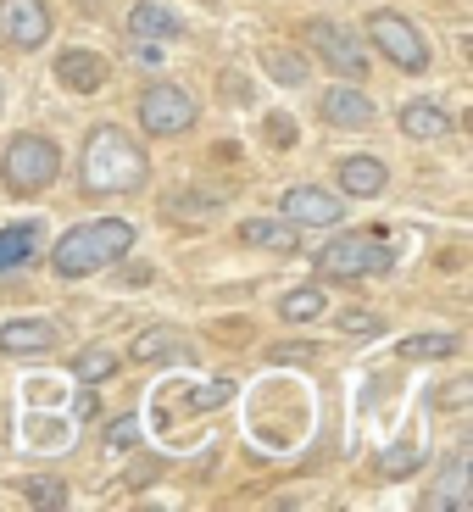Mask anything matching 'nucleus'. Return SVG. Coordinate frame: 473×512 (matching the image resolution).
<instances>
[{
  "instance_id": "21",
  "label": "nucleus",
  "mask_w": 473,
  "mask_h": 512,
  "mask_svg": "<svg viewBox=\"0 0 473 512\" xmlns=\"http://www.w3.org/2000/svg\"><path fill=\"white\" fill-rule=\"evenodd\" d=\"M451 351H457V340H451V334H412V340H401V357H407V362L451 357Z\"/></svg>"
},
{
  "instance_id": "10",
  "label": "nucleus",
  "mask_w": 473,
  "mask_h": 512,
  "mask_svg": "<svg viewBox=\"0 0 473 512\" xmlns=\"http://www.w3.org/2000/svg\"><path fill=\"white\" fill-rule=\"evenodd\" d=\"M106 73H112V67H106L95 51H62V56H56V78H62L73 95H101L106 90Z\"/></svg>"
},
{
  "instance_id": "14",
  "label": "nucleus",
  "mask_w": 473,
  "mask_h": 512,
  "mask_svg": "<svg viewBox=\"0 0 473 512\" xmlns=\"http://www.w3.org/2000/svg\"><path fill=\"white\" fill-rule=\"evenodd\" d=\"M128 28H134L140 39H156V45H162V39H179V34H184L179 12H167V6H156V0H140V6L128 12Z\"/></svg>"
},
{
  "instance_id": "8",
  "label": "nucleus",
  "mask_w": 473,
  "mask_h": 512,
  "mask_svg": "<svg viewBox=\"0 0 473 512\" xmlns=\"http://www.w3.org/2000/svg\"><path fill=\"white\" fill-rule=\"evenodd\" d=\"M0 39L12 51H39L51 39V6L45 0H0Z\"/></svg>"
},
{
  "instance_id": "3",
  "label": "nucleus",
  "mask_w": 473,
  "mask_h": 512,
  "mask_svg": "<svg viewBox=\"0 0 473 512\" xmlns=\"http://www.w3.org/2000/svg\"><path fill=\"white\" fill-rule=\"evenodd\" d=\"M56 173H62V151H56L45 134H17V140L6 145V156H0V179H6L12 195L51 190Z\"/></svg>"
},
{
  "instance_id": "2",
  "label": "nucleus",
  "mask_w": 473,
  "mask_h": 512,
  "mask_svg": "<svg viewBox=\"0 0 473 512\" xmlns=\"http://www.w3.org/2000/svg\"><path fill=\"white\" fill-rule=\"evenodd\" d=\"M134 245V223L123 218H95V223H78L73 234H62L51 251V268L62 279H90V273L112 268L117 256Z\"/></svg>"
},
{
  "instance_id": "5",
  "label": "nucleus",
  "mask_w": 473,
  "mask_h": 512,
  "mask_svg": "<svg viewBox=\"0 0 473 512\" xmlns=\"http://www.w3.org/2000/svg\"><path fill=\"white\" fill-rule=\"evenodd\" d=\"M307 45L318 51V62H329L334 73H346L351 84L368 78V51L351 39L346 23H334V17H312V23H307Z\"/></svg>"
},
{
  "instance_id": "30",
  "label": "nucleus",
  "mask_w": 473,
  "mask_h": 512,
  "mask_svg": "<svg viewBox=\"0 0 473 512\" xmlns=\"http://www.w3.org/2000/svg\"><path fill=\"white\" fill-rule=\"evenodd\" d=\"M223 396H229V384H206V390H195V401H190V407H218Z\"/></svg>"
},
{
  "instance_id": "19",
  "label": "nucleus",
  "mask_w": 473,
  "mask_h": 512,
  "mask_svg": "<svg viewBox=\"0 0 473 512\" xmlns=\"http://www.w3.org/2000/svg\"><path fill=\"white\" fill-rule=\"evenodd\" d=\"M128 357H140V362H156V357H162V362H179V357H184V340H179L173 329H145L140 340H134V351H128Z\"/></svg>"
},
{
  "instance_id": "15",
  "label": "nucleus",
  "mask_w": 473,
  "mask_h": 512,
  "mask_svg": "<svg viewBox=\"0 0 473 512\" xmlns=\"http://www.w3.org/2000/svg\"><path fill=\"white\" fill-rule=\"evenodd\" d=\"M401 134H412V140H446L451 117L435 101H412V106H401Z\"/></svg>"
},
{
  "instance_id": "20",
  "label": "nucleus",
  "mask_w": 473,
  "mask_h": 512,
  "mask_svg": "<svg viewBox=\"0 0 473 512\" xmlns=\"http://www.w3.org/2000/svg\"><path fill=\"white\" fill-rule=\"evenodd\" d=\"M323 307H329V301H323V290H312V284H307V290H290V295H284L279 318H284V323H312Z\"/></svg>"
},
{
  "instance_id": "28",
  "label": "nucleus",
  "mask_w": 473,
  "mask_h": 512,
  "mask_svg": "<svg viewBox=\"0 0 473 512\" xmlns=\"http://www.w3.org/2000/svg\"><path fill=\"white\" fill-rule=\"evenodd\" d=\"M268 140H273V145H295V123H290L284 112L268 117Z\"/></svg>"
},
{
  "instance_id": "7",
  "label": "nucleus",
  "mask_w": 473,
  "mask_h": 512,
  "mask_svg": "<svg viewBox=\"0 0 473 512\" xmlns=\"http://www.w3.org/2000/svg\"><path fill=\"white\" fill-rule=\"evenodd\" d=\"M140 128L145 134H190L195 128V101L179 84H151L140 95Z\"/></svg>"
},
{
  "instance_id": "24",
  "label": "nucleus",
  "mask_w": 473,
  "mask_h": 512,
  "mask_svg": "<svg viewBox=\"0 0 473 512\" xmlns=\"http://www.w3.org/2000/svg\"><path fill=\"white\" fill-rule=\"evenodd\" d=\"M423 462V451H390V457H379V474L384 479H401V474H412Z\"/></svg>"
},
{
  "instance_id": "11",
  "label": "nucleus",
  "mask_w": 473,
  "mask_h": 512,
  "mask_svg": "<svg viewBox=\"0 0 473 512\" xmlns=\"http://www.w3.org/2000/svg\"><path fill=\"white\" fill-rule=\"evenodd\" d=\"M56 346V323L45 318H17L0 329V351H12V357H34V351H51Z\"/></svg>"
},
{
  "instance_id": "23",
  "label": "nucleus",
  "mask_w": 473,
  "mask_h": 512,
  "mask_svg": "<svg viewBox=\"0 0 473 512\" xmlns=\"http://www.w3.org/2000/svg\"><path fill=\"white\" fill-rule=\"evenodd\" d=\"M73 373L84 384H101V379H112V373H117V357H112V351H84V357H73Z\"/></svg>"
},
{
  "instance_id": "6",
  "label": "nucleus",
  "mask_w": 473,
  "mask_h": 512,
  "mask_svg": "<svg viewBox=\"0 0 473 512\" xmlns=\"http://www.w3.org/2000/svg\"><path fill=\"white\" fill-rule=\"evenodd\" d=\"M368 39L396 67H407V73H423V67H429V45H423V34L401 12H373L368 17Z\"/></svg>"
},
{
  "instance_id": "9",
  "label": "nucleus",
  "mask_w": 473,
  "mask_h": 512,
  "mask_svg": "<svg viewBox=\"0 0 473 512\" xmlns=\"http://www.w3.org/2000/svg\"><path fill=\"white\" fill-rule=\"evenodd\" d=\"M284 223H295V229H329V223H340V195L318 190V184H295V190H284Z\"/></svg>"
},
{
  "instance_id": "16",
  "label": "nucleus",
  "mask_w": 473,
  "mask_h": 512,
  "mask_svg": "<svg viewBox=\"0 0 473 512\" xmlns=\"http://www.w3.org/2000/svg\"><path fill=\"white\" fill-rule=\"evenodd\" d=\"M39 240H45V229H39V223H12V229H0V273L23 268L28 256L39 251Z\"/></svg>"
},
{
  "instance_id": "4",
  "label": "nucleus",
  "mask_w": 473,
  "mask_h": 512,
  "mask_svg": "<svg viewBox=\"0 0 473 512\" xmlns=\"http://www.w3.org/2000/svg\"><path fill=\"white\" fill-rule=\"evenodd\" d=\"M318 268L329 279H368V273H390V245L379 234H340L334 245H323Z\"/></svg>"
},
{
  "instance_id": "17",
  "label": "nucleus",
  "mask_w": 473,
  "mask_h": 512,
  "mask_svg": "<svg viewBox=\"0 0 473 512\" xmlns=\"http://www.w3.org/2000/svg\"><path fill=\"white\" fill-rule=\"evenodd\" d=\"M240 240L245 245H262V251H295V223L251 218V223H240Z\"/></svg>"
},
{
  "instance_id": "29",
  "label": "nucleus",
  "mask_w": 473,
  "mask_h": 512,
  "mask_svg": "<svg viewBox=\"0 0 473 512\" xmlns=\"http://www.w3.org/2000/svg\"><path fill=\"white\" fill-rule=\"evenodd\" d=\"M268 357L273 362H307V357H318V351H312V346H273Z\"/></svg>"
},
{
  "instance_id": "27",
  "label": "nucleus",
  "mask_w": 473,
  "mask_h": 512,
  "mask_svg": "<svg viewBox=\"0 0 473 512\" xmlns=\"http://www.w3.org/2000/svg\"><path fill=\"white\" fill-rule=\"evenodd\" d=\"M468 396H473V384H468V379H457V384H446V390H440V407L457 412V407H468Z\"/></svg>"
},
{
  "instance_id": "12",
  "label": "nucleus",
  "mask_w": 473,
  "mask_h": 512,
  "mask_svg": "<svg viewBox=\"0 0 473 512\" xmlns=\"http://www.w3.org/2000/svg\"><path fill=\"white\" fill-rule=\"evenodd\" d=\"M323 123H334V128H368L373 123V101L362 90H323Z\"/></svg>"
},
{
  "instance_id": "18",
  "label": "nucleus",
  "mask_w": 473,
  "mask_h": 512,
  "mask_svg": "<svg viewBox=\"0 0 473 512\" xmlns=\"http://www.w3.org/2000/svg\"><path fill=\"white\" fill-rule=\"evenodd\" d=\"M262 67H268L273 78H279L284 90H295V84H307V56L301 51H284V45H268V51H262Z\"/></svg>"
},
{
  "instance_id": "26",
  "label": "nucleus",
  "mask_w": 473,
  "mask_h": 512,
  "mask_svg": "<svg viewBox=\"0 0 473 512\" xmlns=\"http://www.w3.org/2000/svg\"><path fill=\"white\" fill-rule=\"evenodd\" d=\"M340 329H346V334H379V318L362 312V307H351V312H340Z\"/></svg>"
},
{
  "instance_id": "13",
  "label": "nucleus",
  "mask_w": 473,
  "mask_h": 512,
  "mask_svg": "<svg viewBox=\"0 0 473 512\" xmlns=\"http://www.w3.org/2000/svg\"><path fill=\"white\" fill-rule=\"evenodd\" d=\"M334 179H340V190H346V195L368 201V195H379V190H384V179H390V167H384L379 156H346Z\"/></svg>"
},
{
  "instance_id": "22",
  "label": "nucleus",
  "mask_w": 473,
  "mask_h": 512,
  "mask_svg": "<svg viewBox=\"0 0 473 512\" xmlns=\"http://www.w3.org/2000/svg\"><path fill=\"white\" fill-rule=\"evenodd\" d=\"M23 501L28 507H67V485L62 479H45V474H34V479H23Z\"/></svg>"
},
{
  "instance_id": "25",
  "label": "nucleus",
  "mask_w": 473,
  "mask_h": 512,
  "mask_svg": "<svg viewBox=\"0 0 473 512\" xmlns=\"http://www.w3.org/2000/svg\"><path fill=\"white\" fill-rule=\"evenodd\" d=\"M134 440H140V423H134V418H117L112 429H106V446H112V451H128Z\"/></svg>"
},
{
  "instance_id": "1",
  "label": "nucleus",
  "mask_w": 473,
  "mask_h": 512,
  "mask_svg": "<svg viewBox=\"0 0 473 512\" xmlns=\"http://www.w3.org/2000/svg\"><path fill=\"white\" fill-rule=\"evenodd\" d=\"M151 179V162H145L140 140L123 134L117 123H95L84 156H78V184L90 195H117V190H140Z\"/></svg>"
}]
</instances>
